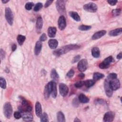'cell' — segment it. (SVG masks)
I'll return each instance as SVG.
<instances>
[{"label": "cell", "mask_w": 122, "mask_h": 122, "mask_svg": "<svg viewBox=\"0 0 122 122\" xmlns=\"http://www.w3.org/2000/svg\"><path fill=\"white\" fill-rule=\"evenodd\" d=\"M12 107L10 102H6L3 106V112L5 116L8 118L10 119L12 113Z\"/></svg>", "instance_id": "6da1fadb"}, {"label": "cell", "mask_w": 122, "mask_h": 122, "mask_svg": "<svg viewBox=\"0 0 122 122\" xmlns=\"http://www.w3.org/2000/svg\"><path fill=\"white\" fill-rule=\"evenodd\" d=\"M5 16L6 20L10 25H12L13 22L14 16L11 9L9 7H6L5 10Z\"/></svg>", "instance_id": "7a4b0ae2"}, {"label": "cell", "mask_w": 122, "mask_h": 122, "mask_svg": "<svg viewBox=\"0 0 122 122\" xmlns=\"http://www.w3.org/2000/svg\"><path fill=\"white\" fill-rule=\"evenodd\" d=\"M66 2L65 0H57L56 2L57 10L61 14H64L66 13Z\"/></svg>", "instance_id": "3957f363"}, {"label": "cell", "mask_w": 122, "mask_h": 122, "mask_svg": "<svg viewBox=\"0 0 122 122\" xmlns=\"http://www.w3.org/2000/svg\"><path fill=\"white\" fill-rule=\"evenodd\" d=\"M83 9L85 10L90 12H95L97 11L98 7L97 5L93 2H89L83 6Z\"/></svg>", "instance_id": "277c9868"}, {"label": "cell", "mask_w": 122, "mask_h": 122, "mask_svg": "<svg viewBox=\"0 0 122 122\" xmlns=\"http://www.w3.org/2000/svg\"><path fill=\"white\" fill-rule=\"evenodd\" d=\"M113 60L112 57V56H110L106 58H105L102 62H101L99 65V67L101 69H105L108 68L110 64V63L112 62Z\"/></svg>", "instance_id": "5b68a950"}, {"label": "cell", "mask_w": 122, "mask_h": 122, "mask_svg": "<svg viewBox=\"0 0 122 122\" xmlns=\"http://www.w3.org/2000/svg\"><path fill=\"white\" fill-rule=\"evenodd\" d=\"M108 80H109V86L112 91H116L119 89L120 87V82L118 79Z\"/></svg>", "instance_id": "8992f818"}, {"label": "cell", "mask_w": 122, "mask_h": 122, "mask_svg": "<svg viewBox=\"0 0 122 122\" xmlns=\"http://www.w3.org/2000/svg\"><path fill=\"white\" fill-rule=\"evenodd\" d=\"M77 67L79 71L81 72L85 71L88 67V61L87 60L83 59L80 60L78 63Z\"/></svg>", "instance_id": "52a82bcc"}, {"label": "cell", "mask_w": 122, "mask_h": 122, "mask_svg": "<svg viewBox=\"0 0 122 122\" xmlns=\"http://www.w3.org/2000/svg\"><path fill=\"white\" fill-rule=\"evenodd\" d=\"M104 88L106 95L108 97H111L112 95L113 91L109 86V80L106 78L104 82Z\"/></svg>", "instance_id": "ba28073f"}, {"label": "cell", "mask_w": 122, "mask_h": 122, "mask_svg": "<svg viewBox=\"0 0 122 122\" xmlns=\"http://www.w3.org/2000/svg\"><path fill=\"white\" fill-rule=\"evenodd\" d=\"M80 48V46L77 44H69L67 45H65L64 47H62L61 49L62 50L63 54L68 52V51L71 50H75L78 49Z\"/></svg>", "instance_id": "9c48e42d"}, {"label": "cell", "mask_w": 122, "mask_h": 122, "mask_svg": "<svg viewBox=\"0 0 122 122\" xmlns=\"http://www.w3.org/2000/svg\"><path fill=\"white\" fill-rule=\"evenodd\" d=\"M59 87L61 95L62 97H65L69 92V88L67 85L63 83H61L59 84Z\"/></svg>", "instance_id": "30bf717a"}, {"label": "cell", "mask_w": 122, "mask_h": 122, "mask_svg": "<svg viewBox=\"0 0 122 122\" xmlns=\"http://www.w3.org/2000/svg\"><path fill=\"white\" fill-rule=\"evenodd\" d=\"M58 24L59 29L61 30H63L66 28V20L65 17L63 15H61L60 16L58 21Z\"/></svg>", "instance_id": "8fae6325"}, {"label": "cell", "mask_w": 122, "mask_h": 122, "mask_svg": "<svg viewBox=\"0 0 122 122\" xmlns=\"http://www.w3.org/2000/svg\"><path fill=\"white\" fill-rule=\"evenodd\" d=\"M115 117V113L112 112H106L103 116V121L105 122H112Z\"/></svg>", "instance_id": "7c38bea8"}, {"label": "cell", "mask_w": 122, "mask_h": 122, "mask_svg": "<svg viewBox=\"0 0 122 122\" xmlns=\"http://www.w3.org/2000/svg\"><path fill=\"white\" fill-rule=\"evenodd\" d=\"M51 88V94L53 98H56L57 95V89L56 83L54 81H50Z\"/></svg>", "instance_id": "4fadbf2b"}, {"label": "cell", "mask_w": 122, "mask_h": 122, "mask_svg": "<svg viewBox=\"0 0 122 122\" xmlns=\"http://www.w3.org/2000/svg\"><path fill=\"white\" fill-rule=\"evenodd\" d=\"M51 94V88L50 82H48L45 86L44 89V96L45 99H48Z\"/></svg>", "instance_id": "5bb4252c"}, {"label": "cell", "mask_w": 122, "mask_h": 122, "mask_svg": "<svg viewBox=\"0 0 122 122\" xmlns=\"http://www.w3.org/2000/svg\"><path fill=\"white\" fill-rule=\"evenodd\" d=\"M21 118L27 122H30L33 120V116L29 112H23L21 113Z\"/></svg>", "instance_id": "9a60e30c"}, {"label": "cell", "mask_w": 122, "mask_h": 122, "mask_svg": "<svg viewBox=\"0 0 122 122\" xmlns=\"http://www.w3.org/2000/svg\"><path fill=\"white\" fill-rule=\"evenodd\" d=\"M106 33L105 30H101L95 32L92 37V39L93 40H96L99 39L103 36Z\"/></svg>", "instance_id": "2e32d148"}, {"label": "cell", "mask_w": 122, "mask_h": 122, "mask_svg": "<svg viewBox=\"0 0 122 122\" xmlns=\"http://www.w3.org/2000/svg\"><path fill=\"white\" fill-rule=\"evenodd\" d=\"M42 49V43L40 41H37L35 44V48H34V54L36 55H38L40 52L41 51Z\"/></svg>", "instance_id": "e0dca14e"}, {"label": "cell", "mask_w": 122, "mask_h": 122, "mask_svg": "<svg viewBox=\"0 0 122 122\" xmlns=\"http://www.w3.org/2000/svg\"><path fill=\"white\" fill-rule=\"evenodd\" d=\"M35 109V113L36 116L37 117H40V116L42 114V108H41V104L40 103V102H36Z\"/></svg>", "instance_id": "ac0fdd59"}, {"label": "cell", "mask_w": 122, "mask_h": 122, "mask_svg": "<svg viewBox=\"0 0 122 122\" xmlns=\"http://www.w3.org/2000/svg\"><path fill=\"white\" fill-rule=\"evenodd\" d=\"M48 44L50 48L51 49H55L58 45V41L56 39H51L48 41Z\"/></svg>", "instance_id": "d6986e66"}, {"label": "cell", "mask_w": 122, "mask_h": 122, "mask_svg": "<svg viewBox=\"0 0 122 122\" xmlns=\"http://www.w3.org/2000/svg\"><path fill=\"white\" fill-rule=\"evenodd\" d=\"M122 32V28H117L109 31V35L111 36H116L120 35Z\"/></svg>", "instance_id": "ffe728a7"}, {"label": "cell", "mask_w": 122, "mask_h": 122, "mask_svg": "<svg viewBox=\"0 0 122 122\" xmlns=\"http://www.w3.org/2000/svg\"><path fill=\"white\" fill-rule=\"evenodd\" d=\"M57 30L54 27H50L47 30L48 35L50 38H54L55 36Z\"/></svg>", "instance_id": "44dd1931"}, {"label": "cell", "mask_w": 122, "mask_h": 122, "mask_svg": "<svg viewBox=\"0 0 122 122\" xmlns=\"http://www.w3.org/2000/svg\"><path fill=\"white\" fill-rule=\"evenodd\" d=\"M43 25V20L41 17H39L36 21V28L37 31H40L42 29Z\"/></svg>", "instance_id": "7402d4cb"}, {"label": "cell", "mask_w": 122, "mask_h": 122, "mask_svg": "<svg viewBox=\"0 0 122 122\" xmlns=\"http://www.w3.org/2000/svg\"><path fill=\"white\" fill-rule=\"evenodd\" d=\"M92 54L94 58H98L100 56V51L97 47H93L92 50Z\"/></svg>", "instance_id": "603a6c76"}, {"label": "cell", "mask_w": 122, "mask_h": 122, "mask_svg": "<svg viewBox=\"0 0 122 122\" xmlns=\"http://www.w3.org/2000/svg\"><path fill=\"white\" fill-rule=\"evenodd\" d=\"M70 16L75 21H80L81 20V18L78 13L75 11H70L69 13Z\"/></svg>", "instance_id": "cb8c5ba5"}, {"label": "cell", "mask_w": 122, "mask_h": 122, "mask_svg": "<svg viewBox=\"0 0 122 122\" xmlns=\"http://www.w3.org/2000/svg\"><path fill=\"white\" fill-rule=\"evenodd\" d=\"M78 100L80 102L82 103H86L89 102V99L83 93H81L79 95Z\"/></svg>", "instance_id": "d4e9b609"}, {"label": "cell", "mask_w": 122, "mask_h": 122, "mask_svg": "<svg viewBox=\"0 0 122 122\" xmlns=\"http://www.w3.org/2000/svg\"><path fill=\"white\" fill-rule=\"evenodd\" d=\"M57 120L59 122H65V116L63 113L61 111L58 112L57 114Z\"/></svg>", "instance_id": "484cf974"}, {"label": "cell", "mask_w": 122, "mask_h": 122, "mask_svg": "<svg viewBox=\"0 0 122 122\" xmlns=\"http://www.w3.org/2000/svg\"><path fill=\"white\" fill-rule=\"evenodd\" d=\"M51 77L53 80H58L59 78V75L58 74L55 69H52L51 72Z\"/></svg>", "instance_id": "4316f807"}, {"label": "cell", "mask_w": 122, "mask_h": 122, "mask_svg": "<svg viewBox=\"0 0 122 122\" xmlns=\"http://www.w3.org/2000/svg\"><path fill=\"white\" fill-rule=\"evenodd\" d=\"M104 77V75L102 73L98 72H94L93 74V80H94L95 81H98Z\"/></svg>", "instance_id": "83f0119b"}, {"label": "cell", "mask_w": 122, "mask_h": 122, "mask_svg": "<svg viewBox=\"0 0 122 122\" xmlns=\"http://www.w3.org/2000/svg\"><path fill=\"white\" fill-rule=\"evenodd\" d=\"M95 81L93 80H91V79L87 80L84 81V85L87 88H90V87L92 86L95 84Z\"/></svg>", "instance_id": "f1b7e54d"}, {"label": "cell", "mask_w": 122, "mask_h": 122, "mask_svg": "<svg viewBox=\"0 0 122 122\" xmlns=\"http://www.w3.org/2000/svg\"><path fill=\"white\" fill-rule=\"evenodd\" d=\"M17 39V41H18L19 44L20 45H22L26 39V37H25V36H24L23 35L19 34L18 35Z\"/></svg>", "instance_id": "f546056e"}, {"label": "cell", "mask_w": 122, "mask_h": 122, "mask_svg": "<svg viewBox=\"0 0 122 122\" xmlns=\"http://www.w3.org/2000/svg\"><path fill=\"white\" fill-rule=\"evenodd\" d=\"M40 120L41 122H49V118H48V115L46 112H43L42 113L41 115L40 116Z\"/></svg>", "instance_id": "4dcf8cb0"}, {"label": "cell", "mask_w": 122, "mask_h": 122, "mask_svg": "<svg viewBox=\"0 0 122 122\" xmlns=\"http://www.w3.org/2000/svg\"><path fill=\"white\" fill-rule=\"evenodd\" d=\"M92 27L89 25H81L78 27V29L81 31H87L91 29Z\"/></svg>", "instance_id": "1f68e13d"}, {"label": "cell", "mask_w": 122, "mask_h": 122, "mask_svg": "<svg viewBox=\"0 0 122 122\" xmlns=\"http://www.w3.org/2000/svg\"><path fill=\"white\" fill-rule=\"evenodd\" d=\"M0 86L2 89H5L6 88V81L5 79L3 77L0 78Z\"/></svg>", "instance_id": "d6a6232c"}, {"label": "cell", "mask_w": 122, "mask_h": 122, "mask_svg": "<svg viewBox=\"0 0 122 122\" xmlns=\"http://www.w3.org/2000/svg\"><path fill=\"white\" fill-rule=\"evenodd\" d=\"M53 54L56 57H59L62 54H63L62 50L61 48L55 50L54 51H53Z\"/></svg>", "instance_id": "836d02e7"}, {"label": "cell", "mask_w": 122, "mask_h": 122, "mask_svg": "<svg viewBox=\"0 0 122 122\" xmlns=\"http://www.w3.org/2000/svg\"><path fill=\"white\" fill-rule=\"evenodd\" d=\"M42 7V4L41 2H38L36 4L33 8V10L35 11H38L40 10Z\"/></svg>", "instance_id": "e575fe53"}, {"label": "cell", "mask_w": 122, "mask_h": 122, "mask_svg": "<svg viewBox=\"0 0 122 122\" xmlns=\"http://www.w3.org/2000/svg\"><path fill=\"white\" fill-rule=\"evenodd\" d=\"M121 12V10L120 9H114V10H112V15L114 17L119 16Z\"/></svg>", "instance_id": "d590c367"}, {"label": "cell", "mask_w": 122, "mask_h": 122, "mask_svg": "<svg viewBox=\"0 0 122 122\" xmlns=\"http://www.w3.org/2000/svg\"><path fill=\"white\" fill-rule=\"evenodd\" d=\"M33 5H34V4H33V2H27L26 3V4L25 5V8L27 10H30L32 9Z\"/></svg>", "instance_id": "8d00e7d4"}, {"label": "cell", "mask_w": 122, "mask_h": 122, "mask_svg": "<svg viewBox=\"0 0 122 122\" xmlns=\"http://www.w3.org/2000/svg\"><path fill=\"white\" fill-rule=\"evenodd\" d=\"M84 85V81H78L77 82H76L75 84H74V86L75 87L77 88H81V87H82L83 85Z\"/></svg>", "instance_id": "74e56055"}, {"label": "cell", "mask_w": 122, "mask_h": 122, "mask_svg": "<svg viewBox=\"0 0 122 122\" xmlns=\"http://www.w3.org/2000/svg\"><path fill=\"white\" fill-rule=\"evenodd\" d=\"M74 74V71L73 69H71L67 73L66 76L69 78H72Z\"/></svg>", "instance_id": "f35d334b"}, {"label": "cell", "mask_w": 122, "mask_h": 122, "mask_svg": "<svg viewBox=\"0 0 122 122\" xmlns=\"http://www.w3.org/2000/svg\"><path fill=\"white\" fill-rule=\"evenodd\" d=\"M117 75L116 73H110L108 75L107 78L109 79V80H112V79L117 78Z\"/></svg>", "instance_id": "ab89813d"}, {"label": "cell", "mask_w": 122, "mask_h": 122, "mask_svg": "<svg viewBox=\"0 0 122 122\" xmlns=\"http://www.w3.org/2000/svg\"><path fill=\"white\" fill-rule=\"evenodd\" d=\"M14 117L16 119H19L21 117V114L19 112H15L14 113Z\"/></svg>", "instance_id": "60d3db41"}, {"label": "cell", "mask_w": 122, "mask_h": 122, "mask_svg": "<svg viewBox=\"0 0 122 122\" xmlns=\"http://www.w3.org/2000/svg\"><path fill=\"white\" fill-rule=\"evenodd\" d=\"M47 40V36L45 33H42L40 37V41H44Z\"/></svg>", "instance_id": "b9f144b4"}, {"label": "cell", "mask_w": 122, "mask_h": 122, "mask_svg": "<svg viewBox=\"0 0 122 122\" xmlns=\"http://www.w3.org/2000/svg\"><path fill=\"white\" fill-rule=\"evenodd\" d=\"M81 58V56L79 55H76V56H75L73 59H72V63H75L76 62H77L78 61H79L80 60V59Z\"/></svg>", "instance_id": "7bdbcfd3"}, {"label": "cell", "mask_w": 122, "mask_h": 122, "mask_svg": "<svg viewBox=\"0 0 122 122\" xmlns=\"http://www.w3.org/2000/svg\"><path fill=\"white\" fill-rule=\"evenodd\" d=\"M0 56L1 61H2L5 58V51L2 49H0Z\"/></svg>", "instance_id": "ee69618b"}, {"label": "cell", "mask_w": 122, "mask_h": 122, "mask_svg": "<svg viewBox=\"0 0 122 122\" xmlns=\"http://www.w3.org/2000/svg\"><path fill=\"white\" fill-rule=\"evenodd\" d=\"M107 2L111 5L114 6V5H116V4L117 3V0H107Z\"/></svg>", "instance_id": "f6af8a7d"}, {"label": "cell", "mask_w": 122, "mask_h": 122, "mask_svg": "<svg viewBox=\"0 0 122 122\" xmlns=\"http://www.w3.org/2000/svg\"><path fill=\"white\" fill-rule=\"evenodd\" d=\"M78 100H77V98H75L74 99L73 102H72V104L75 107H77L79 105V102Z\"/></svg>", "instance_id": "bcb514c9"}, {"label": "cell", "mask_w": 122, "mask_h": 122, "mask_svg": "<svg viewBox=\"0 0 122 122\" xmlns=\"http://www.w3.org/2000/svg\"><path fill=\"white\" fill-rule=\"evenodd\" d=\"M53 2V0H47L46 2H45V5H44V7L45 8H47Z\"/></svg>", "instance_id": "7dc6e473"}, {"label": "cell", "mask_w": 122, "mask_h": 122, "mask_svg": "<svg viewBox=\"0 0 122 122\" xmlns=\"http://www.w3.org/2000/svg\"><path fill=\"white\" fill-rule=\"evenodd\" d=\"M95 102L96 103H98L99 104H103V103H104V101L103 100L101 99H98V100H96Z\"/></svg>", "instance_id": "c3c4849f"}, {"label": "cell", "mask_w": 122, "mask_h": 122, "mask_svg": "<svg viewBox=\"0 0 122 122\" xmlns=\"http://www.w3.org/2000/svg\"><path fill=\"white\" fill-rule=\"evenodd\" d=\"M17 49V45L16 44H13L11 46V50L13 51H15Z\"/></svg>", "instance_id": "681fc988"}, {"label": "cell", "mask_w": 122, "mask_h": 122, "mask_svg": "<svg viewBox=\"0 0 122 122\" xmlns=\"http://www.w3.org/2000/svg\"><path fill=\"white\" fill-rule=\"evenodd\" d=\"M78 77H79V78H80L81 79H83V78H84V77H85V74H84L83 73L81 72V73H80L78 75Z\"/></svg>", "instance_id": "f907efd6"}, {"label": "cell", "mask_w": 122, "mask_h": 122, "mask_svg": "<svg viewBox=\"0 0 122 122\" xmlns=\"http://www.w3.org/2000/svg\"><path fill=\"white\" fill-rule=\"evenodd\" d=\"M122 52H120L117 56V59H119V60H120L122 59Z\"/></svg>", "instance_id": "816d5d0a"}, {"label": "cell", "mask_w": 122, "mask_h": 122, "mask_svg": "<svg viewBox=\"0 0 122 122\" xmlns=\"http://www.w3.org/2000/svg\"><path fill=\"white\" fill-rule=\"evenodd\" d=\"M9 0H2L1 1V2L3 3H7L8 2H9Z\"/></svg>", "instance_id": "f5cc1de1"}, {"label": "cell", "mask_w": 122, "mask_h": 122, "mask_svg": "<svg viewBox=\"0 0 122 122\" xmlns=\"http://www.w3.org/2000/svg\"><path fill=\"white\" fill-rule=\"evenodd\" d=\"M80 120H79L78 118H75L74 120V122H80Z\"/></svg>", "instance_id": "db71d44e"}]
</instances>
